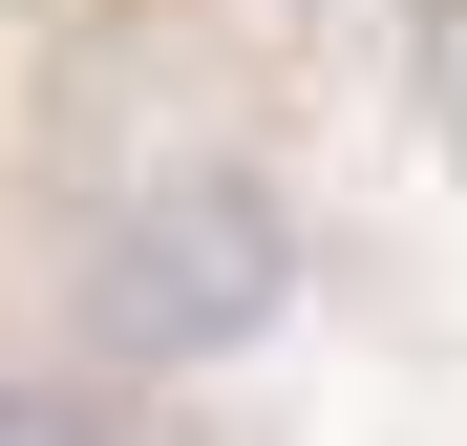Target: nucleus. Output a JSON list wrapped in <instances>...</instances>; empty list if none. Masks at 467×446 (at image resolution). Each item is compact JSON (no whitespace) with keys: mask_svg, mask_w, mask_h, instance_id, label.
I'll use <instances>...</instances> for the list:
<instances>
[{"mask_svg":"<svg viewBox=\"0 0 467 446\" xmlns=\"http://www.w3.org/2000/svg\"><path fill=\"white\" fill-rule=\"evenodd\" d=\"M43 319L64 361L192 404V383H255V361L319 319V192H297L276 128H128L43 234Z\"/></svg>","mask_w":467,"mask_h":446,"instance_id":"nucleus-1","label":"nucleus"},{"mask_svg":"<svg viewBox=\"0 0 467 446\" xmlns=\"http://www.w3.org/2000/svg\"><path fill=\"white\" fill-rule=\"evenodd\" d=\"M0 446H171V425H149V383H107V361L22 340V361H0Z\"/></svg>","mask_w":467,"mask_h":446,"instance_id":"nucleus-2","label":"nucleus"},{"mask_svg":"<svg viewBox=\"0 0 467 446\" xmlns=\"http://www.w3.org/2000/svg\"><path fill=\"white\" fill-rule=\"evenodd\" d=\"M446 22H467V0H446Z\"/></svg>","mask_w":467,"mask_h":446,"instance_id":"nucleus-3","label":"nucleus"}]
</instances>
